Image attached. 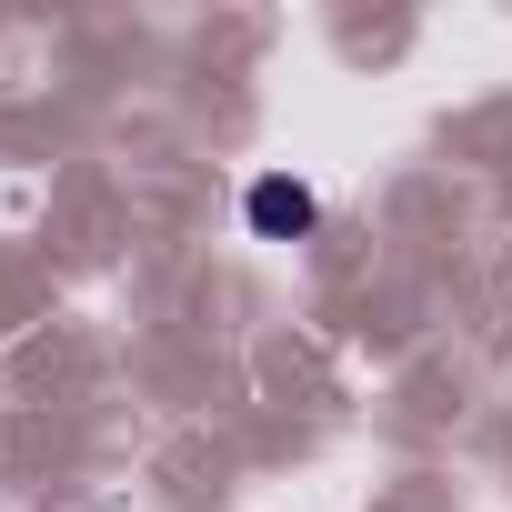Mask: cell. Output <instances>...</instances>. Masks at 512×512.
Instances as JSON below:
<instances>
[{
	"mask_svg": "<svg viewBox=\"0 0 512 512\" xmlns=\"http://www.w3.org/2000/svg\"><path fill=\"white\" fill-rule=\"evenodd\" d=\"M251 231H262V241H302L312 221H322V201H312V181H292V171H272V181H251Z\"/></svg>",
	"mask_w": 512,
	"mask_h": 512,
	"instance_id": "obj_1",
	"label": "cell"
}]
</instances>
